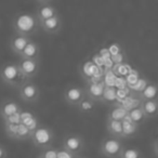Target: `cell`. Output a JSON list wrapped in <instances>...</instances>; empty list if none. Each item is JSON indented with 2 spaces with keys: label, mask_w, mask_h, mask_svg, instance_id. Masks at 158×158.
<instances>
[{
  "label": "cell",
  "mask_w": 158,
  "mask_h": 158,
  "mask_svg": "<svg viewBox=\"0 0 158 158\" xmlns=\"http://www.w3.org/2000/svg\"><path fill=\"white\" fill-rule=\"evenodd\" d=\"M5 120V123H9V125H20L21 123V117H20V113L18 114H14L12 116H9L7 118L3 119Z\"/></svg>",
  "instance_id": "29"
},
{
  "label": "cell",
  "mask_w": 158,
  "mask_h": 158,
  "mask_svg": "<svg viewBox=\"0 0 158 158\" xmlns=\"http://www.w3.org/2000/svg\"><path fill=\"white\" fill-rule=\"evenodd\" d=\"M31 133L29 132V130L24 125L20 123L18 127V132H16L15 139L16 140H26V139L31 138Z\"/></svg>",
  "instance_id": "26"
},
{
  "label": "cell",
  "mask_w": 158,
  "mask_h": 158,
  "mask_svg": "<svg viewBox=\"0 0 158 158\" xmlns=\"http://www.w3.org/2000/svg\"><path fill=\"white\" fill-rule=\"evenodd\" d=\"M93 106H94V104H93V101L89 99V98H87V97L85 98V99L78 104L79 110H82V112H90V110H93Z\"/></svg>",
  "instance_id": "28"
},
{
  "label": "cell",
  "mask_w": 158,
  "mask_h": 158,
  "mask_svg": "<svg viewBox=\"0 0 158 158\" xmlns=\"http://www.w3.org/2000/svg\"><path fill=\"white\" fill-rule=\"evenodd\" d=\"M73 158H81V157H77V156H74Z\"/></svg>",
  "instance_id": "37"
},
{
  "label": "cell",
  "mask_w": 158,
  "mask_h": 158,
  "mask_svg": "<svg viewBox=\"0 0 158 158\" xmlns=\"http://www.w3.org/2000/svg\"><path fill=\"white\" fill-rule=\"evenodd\" d=\"M141 101H153L157 99V86L155 84H148L142 92L139 94Z\"/></svg>",
  "instance_id": "17"
},
{
  "label": "cell",
  "mask_w": 158,
  "mask_h": 158,
  "mask_svg": "<svg viewBox=\"0 0 158 158\" xmlns=\"http://www.w3.org/2000/svg\"><path fill=\"white\" fill-rule=\"evenodd\" d=\"M74 155H72L70 153H68L67 151H65L64 148L57 149V155L56 158H73Z\"/></svg>",
  "instance_id": "35"
},
{
  "label": "cell",
  "mask_w": 158,
  "mask_h": 158,
  "mask_svg": "<svg viewBox=\"0 0 158 158\" xmlns=\"http://www.w3.org/2000/svg\"><path fill=\"white\" fill-rule=\"evenodd\" d=\"M0 77L2 78L5 82L12 85V86L24 84L25 79H26L21 74L16 64H7L3 66L1 72H0Z\"/></svg>",
  "instance_id": "2"
},
{
  "label": "cell",
  "mask_w": 158,
  "mask_h": 158,
  "mask_svg": "<svg viewBox=\"0 0 158 158\" xmlns=\"http://www.w3.org/2000/svg\"><path fill=\"white\" fill-rule=\"evenodd\" d=\"M139 78H140L139 73L134 69H131V72L125 77V80H126V82H127V87L133 86V85L139 80Z\"/></svg>",
  "instance_id": "27"
},
{
  "label": "cell",
  "mask_w": 158,
  "mask_h": 158,
  "mask_svg": "<svg viewBox=\"0 0 158 158\" xmlns=\"http://www.w3.org/2000/svg\"><path fill=\"white\" fill-rule=\"evenodd\" d=\"M20 117H21V123L24 125L27 129L29 130L31 133H33L36 129H37L39 126H38V119L35 115L31 112L28 110H25V112H21L20 113Z\"/></svg>",
  "instance_id": "11"
},
{
  "label": "cell",
  "mask_w": 158,
  "mask_h": 158,
  "mask_svg": "<svg viewBox=\"0 0 158 158\" xmlns=\"http://www.w3.org/2000/svg\"><path fill=\"white\" fill-rule=\"evenodd\" d=\"M107 129H108V131H110V133L112 134L114 138L118 139L119 136H123V125H121V121L108 120Z\"/></svg>",
  "instance_id": "18"
},
{
  "label": "cell",
  "mask_w": 158,
  "mask_h": 158,
  "mask_svg": "<svg viewBox=\"0 0 158 158\" xmlns=\"http://www.w3.org/2000/svg\"><path fill=\"white\" fill-rule=\"evenodd\" d=\"M123 145L120 141L117 138L106 139L103 141L101 145V151L104 156L108 158H119L121 151H123Z\"/></svg>",
  "instance_id": "4"
},
{
  "label": "cell",
  "mask_w": 158,
  "mask_h": 158,
  "mask_svg": "<svg viewBox=\"0 0 158 158\" xmlns=\"http://www.w3.org/2000/svg\"><path fill=\"white\" fill-rule=\"evenodd\" d=\"M104 88H105V86L103 84V80L100 82H95V84L88 82V87H87V90L85 92L86 97H88L92 101H101Z\"/></svg>",
  "instance_id": "9"
},
{
  "label": "cell",
  "mask_w": 158,
  "mask_h": 158,
  "mask_svg": "<svg viewBox=\"0 0 158 158\" xmlns=\"http://www.w3.org/2000/svg\"><path fill=\"white\" fill-rule=\"evenodd\" d=\"M57 149L55 148H46V151L42 153L41 157L44 158H56Z\"/></svg>",
  "instance_id": "34"
},
{
  "label": "cell",
  "mask_w": 158,
  "mask_h": 158,
  "mask_svg": "<svg viewBox=\"0 0 158 158\" xmlns=\"http://www.w3.org/2000/svg\"><path fill=\"white\" fill-rule=\"evenodd\" d=\"M40 25H41L42 29L44 31L49 34H55L61 29V19L59 18V15H55L51 19H48L46 21H41L39 22Z\"/></svg>",
  "instance_id": "12"
},
{
  "label": "cell",
  "mask_w": 158,
  "mask_h": 158,
  "mask_svg": "<svg viewBox=\"0 0 158 158\" xmlns=\"http://www.w3.org/2000/svg\"><path fill=\"white\" fill-rule=\"evenodd\" d=\"M128 114V112L123 108L121 106L116 105L110 110V114H108V120H116V121H121L123 119V117Z\"/></svg>",
  "instance_id": "19"
},
{
  "label": "cell",
  "mask_w": 158,
  "mask_h": 158,
  "mask_svg": "<svg viewBox=\"0 0 158 158\" xmlns=\"http://www.w3.org/2000/svg\"><path fill=\"white\" fill-rule=\"evenodd\" d=\"M37 18L31 13H22L19 14L14 22V28L18 35L31 36L37 28Z\"/></svg>",
  "instance_id": "1"
},
{
  "label": "cell",
  "mask_w": 158,
  "mask_h": 158,
  "mask_svg": "<svg viewBox=\"0 0 158 158\" xmlns=\"http://www.w3.org/2000/svg\"><path fill=\"white\" fill-rule=\"evenodd\" d=\"M119 158H142V154L139 149L133 147H126L123 148Z\"/></svg>",
  "instance_id": "24"
},
{
  "label": "cell",
  "mask_w": 158,
  "mask_h": 158,
  "mask_svg": "<svg viewBox=\"0 0 158 158\" xmlns=\"http://www.w3.org/2000/svg\"><path fill=\"white\" fill-rule=\"evenodd\" d=\"M140 107L143 110V113H144L145 117L156 116L158 110L157 100H153V101H141Z\"/></svg>",
  "instance_id": "16"
},
{
  "label": "cell",
  "mask_w": 158,
  "mask_h": 158,
  "mask_svg": "<svg viewBox=\"0 0 158 158\" xmlns=\"http://www.w3.org/2000/svg\"><path fill=\"white\" fill-rule=\"evenodd\" d=\"M101 101L106 102L108 104H116L117 97H116V89L114 87H105L102 94Z\"/></svg>",
  "instance_id": "20"
},
{
  "label": "cell",
  "mask_w": 158,
  "mask_h": 158,
  "mask_svg": "<svg viewBox=\"0 0 158 158\" xmlns=\"http://www.w3.org/2000/svg\"><path fill=\"white\" fill-rule=\"evenodd\" d=\"M20 55L22 56V59L38 60V55H39V47H38V44H35L34 41H29Z\"/></svg>",
  "instance_id": "14"
},
{
  "label": "cell",
  "mask_w": 158,
  "mask_h": 158,
  "mask_svg": "<svg viewBox=\"0 0 158 158\" xmlns=\"http://www.w3.org/2000/svg\"><path fill=\"white\" fill-rule=\"evenodd\" d=\"M86 98L84 89L79 87H69L65 92V99L72 105H78Z\"/></svg>",
  "instance_id": "8"
},
{
  "label": "cell",
  "mask_w": 158,
  "mask_h": 158,
  "mask_svg": "<svg viewBox=\"0 0 158 158\" xmlns=\"http://www.w3.org/2000/svg\"><path fill=\"white\" fill-rule=\"evenodd\" d=\"M31 41L28 37L22 35H16L15 37H13V39L11 40V49L18 54H21L22 51L24 50V48L26 47V44Z\"/></svg>",
  "instance_id": "15"
},
{
  "label": "cell",
  "mask_w": 158,
  "mask_h": 158,
  "mask_svg": "<svg viewBox=\"0 0 158 158\" xmlns=\"http://www.w3.org/2000/svg\"><path fill=\"white\" fill-rule=\"evenodd\" d=\"M82 147H84V141L78 135H68L64 140L63 148L74 156L81 151Z\"/></svg>",
  "instance_id": "7"
},
{
  "label": "cell",
  "mask_w": 158,
  "mask_h": 158,
  "mask_svg": "<svg viewBox=\"0 0 158 158\" xmlns=\"http://www.w3.org/2000/svg\"><path fill=\"white\" fill-rule=\"evenodd\" d=\"M148 84H149V82L147 81L146 79H144V78H139V80L135 82V84L133 85V86L128 87V88H129V90L131 91L132 94L135 95V93H139V94H140V93L142 92L143 90H144L145 87H146Z\"/></svg>",
  "instance_id": "25"
},
{
  "label": "cell",
  "mask_w": 158,
  "mask_h": 158,
  "mask_svg": "<svg viewBox=\"0 0 158 158\" xmlns=\"http://www.w3.org/2000/svg\"><path fill=\"white\" fill-rule=\"evenodd\" d=\"M128 115H129V117L131 118L132 123H136V125H140V123H143V120L146 118L145 115H144V113H143V110H141L140 106L136 107V108H133V110H129V112H128Z\"/></svg>",
  "instance_id": "22"
},
{
  "label": "cell",
  "mask_w": 158,
  "mask_h": 158,
  "mask_svg": "<svg viewBox=\"0 0 158 158\" xmlns=\"http://www.w3.org/2000/svg\"><path fill=\"white\" fill-rule=\"evenodd\" d=\"M18 127L19 125H9V123L6 125V132H7V134L10 138L15 139L16 132H18Z\"/></svg>",
  "instance_id": "30"
},
{
  "label": "cell",
  "mask_w": 158,
  "mask_h": 158,
  "mask_svg": "<svg viewBox=\"0 0 158 158\" xmlns=\"http://www.w3.org/2000/svg\"><path fill=\"white\" fill-rule=\"evenodd\" d=\"M20 95L26 102H35L39 97V90L31 82H24L20 87Z\"/></svg>",
  "instance_id": "6"
},
{
  "label": "cell",
  "mask_w": 158,
  "mask_h": 158,
  "mask_svg": "<svg viewBox=\"0 0 158 158\" xmlns=\"http://www.w3.org/2000/svg\"><path fill=\"white\" fill-rule=\"evenodd\" d=\"M121 125H123V138H129L138 132L139 125L134 123H125V121H121Z\"/></svg>",
  "instance_id": "21"
},
{
  "label": "cell",
  "mask_w": 158,
  "mask_h": 158,
  "mask_svg": "<svg viewBox=\"0 0 158 158\" xmlns=\"http://www.w3.org/2000/svg\"><path fill=\"white\" fill-rule=\"evenodd\" d=\"M31 139L33 143L38 147H47L50 145L53 139V133L49 128L46 127H38L33 133L31 134Z\"/></svg>",
  "instance_id": "3"
},
{
  "label": "cell",
  "mask_w": 158,
  "mask_h": 158,
  "mask_svg": "<svg viewBox=\"0 0 158 158\" xmlns=\"http://www.w3.org/2000/svg\"><path fill=\"white\" fill-rule=\"evenodd\" d=\"M107 51H108V53H110V56H115V55H117L120 52H123V51H121V47L119 46L118 44H116V42L110 44V46L107 48Z\"/></svg>",
  "instance_id": "31"
},
{
  "label": "cell",
  "mask_w": 158,
  "mask_h": 158,
  "mask_svg": "<svg viewBox=\"0 0 158 158\" xmlns=\"http://www.w3.org/2000/svg\"><path fill=\"white\" fill-rule=\"evenodd\" d=\"M114 88L117 89V90L127 88V82H126L123 77H116V79H115V84H114Z\"/></svg>",
  "instance_id": "32"
},
{
  "label": "cell",
  "mask_w": 158,
  "mask_h": 158,
  "mask_svg": "<svg viewBox=\"0 0 158 158\" xmlns=\"http://www.w3.org/2000/svg\"><path fill=\"white\" fill-rule=\"evenodd\" d=\"M6 157V151L3 147L0 146V158H5Z\"/></svg>",
  "instance_id": "36"
},
{
  "label": "cell",
  "mask_w": 158,
  "mask_h": 158,
  "mask_svg": "<svg viewBox=\"0 0 158 158\" xmlns=\"http://www.w3.org/2000/svg\"><path fill=\"white\" fill-rule=\"evenodd\" d=\"M20 69L21 74L25 77V78H31V77L35 76L37 74L38 69H39V64H38V60H26L22 59L20 63L16 64Z\"/></svg>",
  "instance_id": "5"
},
{
  "label": "cell",
  "mask_w": 158,
  "mask_h": 158,
  "mask_svg": "<svg viewBox=\"0 0 158 158\" xmlns=\"http://www.w3.org/2000/svg\"><path fill=\"white\" fill-rule=\"evenodd\" d=\"M125 54L123 52H120L119 54L115 55V56H110V61L113 62L114 65H119V64H123V63H126L125 62Z\"/></svg>",
  "instance_id": "33"
},
{
  "label": "cell",
  "mask_w": 158,
  "mask_h": 158,
  "mask_svg": "<svg viewBox=\"0 0 158 158\" xmlns=\"http://www.w3.org/2000/svg\"><path fill=\"white\" fill-rule=\"evenodd\" d=\"M22 110L19 106V104L14 101H7L1 105L0 107V115L3 119L7 118L9 116H12L14 114H18V113H21Z\"/></svg>",
  "instance_id": "13"
},
{
  "label": "cell",
  "mask_w": 158,
  "mask_h": 158,
  "mask_svg": "<svg viewBox=\"0 0 158 158\" xmlns=\"http://www.w3.org/2000/svg\"><path fill=\"white\" fill-rule=\"evenodd\" d=\"M57 15L56 9H55L54 6H52L49 2H44L42 6H40L37 10V14H36V18H37L38 22H41V21H46L48 19H51L53 16Z\"/></svg>",
  "instance_id": "10"
},
{
  "label": "cell",
  "mask_w": 158,
  "mask_h": 158,
  "mask_svg": "<svg viewBox=\"0 0 158 158\" xmlns=\"http://www.w3.org/2000/svg\"><path fill=\"white\" fill-rule=\"evenodd\" d=\"M131 69H132V67L127 63L119 64V65H114L112 68L113 73H114L117 77H123V78L131 72Z\"/></svg>",
  "instance_id": "23"
}]
</instances>
